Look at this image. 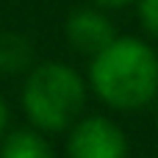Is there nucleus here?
Masks as SVG:
<instances>
[{
    "mask_svg": "<svg viewBox=\"0 0 158 158\" xmlns=\"http://www.w3.org/2000/svg\"><path fill=\"white\" fill-rule=\"evenodd\" d=\"M136 8H139L144 33L158 42V0H136Z\"/></svg>",
    "mask_w": 158,
    "mask_h": 158,
    "instance_id": "0eeeda50",
    "label": "nucleus"
},
{
    "mask_svg": "<svg viewBox=\"0 0 158 158\" xmlns=\"http://www.w3.org/2000/svg\"><path fill=\"white\" fill-rule=\"evenodd\" d=\"M89 3L103 8V11H122L128 6H136V0H89Z\"/></svg>",
    "mask_w": 158,
    "mask_h": 158,
    "instance_id": "6e6552de",
    "label": "nucleus"
},
{
    "mask_svg": "<svg viewBox=\"0 0 158 158\" xmlns=\"http://www.w3.org/2000/svg\"><path fill=\"white\" fill-rule=\"evenodd\" d=\"M86 83L94 97L122 114L142 111L158 97V53L139 36H117L89 58Z\"/></svg>",
    "mask_w": 158,
    "mask_h": 158,
    "instance_id": "f257e3e1",
    "label": "nucleus"
},
{
    "mask_svg": "<svg viewBox=\"0 0 158 158\" xmlns=\"http://www.w3.org/2000/svg\"><path fill=\"white\" fill-rule=\"evenodd\" d=\"M156 125H158V97H156Z\"/></svg>",
    "mask_w": 158,
    "mask_h": 158,
    "instance_id": "9d476101",
    "label": "nucleus"
},
{
    "mask_svg": "<svg viewBox=\"0 0 158 158\" xmlns=\"http://www.w3.org/2000/svg\"><path fill=\"white\" fill-rule=\"evenodd\" d=\"M0 158H56L47 133L36 128H17L0 139Z\"/></svg>",
    "mask_w": 158,
    "mask_h": 158,
    "instance_id": "39448f33",
    "label": "nucleus"
},
{
    "mask_svg": "<svg viewBox=\"0 0 158 158\" xmlns=\"http://www.w3.org/2000/svg\"><path fill=\"white\" fill-rule=\"evenodd\" d=\"M33 64L36 56L28 36L14 31L0 33V75H25Z\"/></svg>",
    "mask_w": 158,
    "mask_h": 158,
    "instance_id": "423d86ee",
    "label": "nucleus"
},
{
    "mask_svg": "<svg viewBox=\"0 0 158 158\" xmlns=\"http://www.w3.org/2000/svg\"><path fill=\"white\" fill-rule=\"evenodd\" d=\"M86 100H89L86 78L64 61L33 64L25 72V83L19 92V103L31 128L42 133L69 131L83 117Z\"/></svg>",
    "mask_w": 158,
    "mask_h": 158,
    "instance_id": "f03ea898",
    "label": "nucleus"
},
{
    "mask_svg": "<svg viewBox=\"0 0 158 158\" xmlns=\"http://www.w3.org/2000/svg\"><path fill=\"white\" fill-rule=\"evenodd\" d=\"M117 28L108 17V11L97 8V6H81L75 11H69L67 22H64V39L67 44L81 53V56H94L100 53L103 47H108L114 39H117Z\"/></svg>",
    "mask_w": 158,
    "mask_h": 158,
    "instance_id": "20e7f679",
    "label": "nucleus"
},
{
    "mask_svg": "<svg viewBox=\"0 0 158 158\" xmlns=\"http://www.w3.org/2000/svg\"><path fill=\"white\" fill-rule=\"evenodd\" d=\"M64 153L67 158H128L131 147L125 131L111 117L86 114L67 131Z\"/></svg>",
    "mask_w": 158,
    "mask_h": 158,
    "instance_id": "7ed1b4c3",
    "label": "nucleus"
},
{
    "mask_svg": "<svg viewBox=\"0 0 158 158\" xmlns=\"http://www.w3.org/2000/svg\"><path fill=\"white\" fill-rule=\"evenodd\" d=\"M6 131H8V106H6L3 97H0V139L6 136Z\"/></svg>",
    "mask_w": 158,
    "mask_h": 158,
    "instance_id": "1a4fd4ad",
    "label": "nucleus"
}]
</instances>
